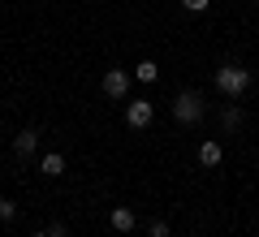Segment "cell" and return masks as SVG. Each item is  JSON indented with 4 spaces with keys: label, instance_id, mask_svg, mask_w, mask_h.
<instances>
[{
    "label": "cell",
    "instance_id": "cell-16",
    "mask_svg": "<svg viewBox=\"0 0 259 237\" xmlns=\"http://www.w3.org/2000/svg\"><path fill=\"white\" fill-rule=\"evenodd\" d=\"M255 5H259V0H255Z\"/></svg>",
    "mask_w": 259,
    "mask_h": 237
},
{
    "label": "cell",
    "instance_id": "cell-6",
    "mask_svg": "<svg viewBox=\"0 0 259 237\" xmlns=\"http://www.w3.org/2000/svg\"><path fill=\"white\" fill-rule=\"evenodd\" d=\"M221 160H225V147L216 143V138H207V143H199V164H203V168H216Z\"/></svg>",
    "mask_w": 259,
    "mask_h": 237
},
{
    "label": "cell",
    "instance_id": "cell-11",
    "mask_svg": "<svg viewBox=\"0 0 259 237\" xmlns=\"http://www.w3.org/2000/svg\"><path fill=\"white\" fill-rule=\"evenodd\" d=\"M147 237H168V220H151V224H147Z\"/></svg>",
    "mask_w": 259,
    "mask_h": 237
},
{
    "label": "cell",
    "instance_id": "cell-15",
    "mask_svg": "<svg viewBox=\"0 0 259 237\" xmlns=\"http://www.w3.org/2000/svg\"><path fill=\"white\" fill-rule=\"evenodd\" d=\"M35 237H52V233H44V228H39V233H35Z\"/></svg>",
    "mask_w": 259,
    "mask_h": 237
},
{
    "label": "cell",
    "instance_id": "cell-13",
    "mask_svg": "<svg viewBox=\"0 0 259 237\" xmlns=\"http://www.w3.org/2000/svg\"><path fill=\"white\" fill-rule=\"evenodd\" d=\"M48 233H52V237H69V228H65L61 220H56V224H48Z\"/></svg>",
    "mask_w": 259,
    "mask_h": 237
},
{
    "label": "cell",
    "instance_id": "cell-3",
    "mask_svg": "<svg viewBox=\"0 0 259 237\" xmlns=\"http://www.w3.org/2000/svg\"><path fill=\"white\" fill-rule=\"evenodd\" d=\"M151 121H156V104H147V100H130L125 104V125L130 129H147Z\"/></svg>",
    "mask_w": 259,
    "mask_h": 237
},
{
    "label": "cell",
    "instance_id": "cell-8",
    "mask_svg": "<svg viewBox=\"0 0 259 237\" xmlns=\"http://www.w3.org/2000/svg\"><path fill=\"white\" fill-rule=\"evenodd\" d=\"M112 228H117V233H130V228H134V224H139V220H134V211H130V207H112Z\"/></svg>",
    "mask_w": 259,
    "mask_h": 237
},
{
    "label": "cell",
    "instance_id": "cell-4",
    "mask_svg": "<svg viewBox=\"0 0 259 237\" xmlns=\"http://www.w3.org/2000/svg\"><path fill=\"white\" fill-rule=\"evenodd\" d=\"M130 78H134V73H125V69H108L100 86H104L108 100H125V95H130Z\"/></svg>",
    "mask_w": 259,
    "mask_h": 237
},
{
    "label": "cell",
    "instance_id": "cell-9",
    "mask_svg": "<svg viewBox=\"0 0 259 237\" xmlns=\"http://www.w3.org/2000/svg\"><path fill=\"white\" fill-rule=\"evenodd\" d=\"M134 78H139V82H156V78H160V65L156 61H139V65H134Z\"/></svg>",
    "mask_w": 259,
    "mask_h": 237
},
{
    "label": "cell",
    "instance_id": "cell-7",
    "mask_svg": "<svg viewBox=\"0 0 259 237\" xmlns=\"http://www.w3.org/2000/svg\"><path fill=\"white\" fill-rule=\"evenodd\" d=\"M39 173H44V177H61L65 173V155L61 151H44V155H39Z\"/></svg>",
    "mask_w": 259,
    "mask_h": 237
},
{
    "label": "cell",
    "instance_id": "cell-5",
    "mask_svg": "<svg viewBox=\"0 0 259 237\" xmlns=\"http://www.w3.org/2000/svg\"><path fill=\"white\" fill-rule=\"evenodd\" d=\"M35 151H39V129H18V138H13V155H18V160H30Z\"/></svg>",
    "mask_w": 259,
    "mask_h": 237
},
{
    "label": "cell",
    "instance_id": "cell-12",
    "mask_svg": "<svg viewBox=\"0 0 259 237\" xmlns=\"http://www.w3.org/2000/svg\"><path fill=\"white\" fill-rule=\"evenodd\" d=\"M212 0H182V9H190V13H203Z\"/></svg>",
    "mask_w": 259,
    "mask_h": 237
},
{
    "label": "cell",
    "instance_id": "cell-2",
    "mask_svg": "<svg viewBox=\"0 0 259 237\" xmlns=\"http://www.w3.org/2000/svg\"><path fill=\"white\" fill-rule=\"evenodd\" d=\"M203 117H207L203 95L199 91H177V100H173V121L177 125H199Z\"/></svg>",
    "mask_w": 259,
    "mask_h": 237
},
{
    "label": "cell",
    "instance_id": "cell-14",
    "mask_svg": "<svg viewBox=\"0 0 259 237\" xmlns=\"http://www.w3.org/2000/svg\"><path fill=\"white\" fill-rule=\"evenodd\" d=\"M5 203H9V199H5V194H0V216H5Z\"/></svg>",
    "mask_w": 259,
    "mask_h": 237
},
{
    "label": "cell",
    "instance_id": "cell-1",
    "mask_svg": "<svg viewBox=\"0 0 259 237\" xmlns=\"http://www.w3.org/2000/svg\"><path fill=\"white\" fill-rule=\"evenodd\" d=\"M216 91L229 95V100H242V95L250 91V69H242V65H221V69H216Z\"/></svg>",
    "mask_w": 259,
    "mask_h": 237
},
{
    "label": "cell",
    "instance_id": "cell-10",
    "mask_svg": "<svg viewBox=\"0 0 259 237\" xmlns=\"http://www.w3.org/2000/svg\"><path fill=\"white\" fill-rule=\"evenodd\" d=\"M221 125H225V129H229V134H233V129H238V125H242V108H238V104H229V108H225V112H221Z\"/></svg>",
    "mask_w": 259,
    "mask_h": 237
}]
</instances>
